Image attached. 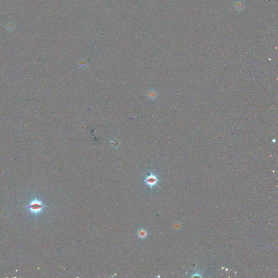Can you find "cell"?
<instances>
[{
	"label": "cell",
	"mask_w": 278,
	"mask_h": 278,
	"mask_svg": "<svg viewBox=\"0 0 278 278\" xmlns=\"http://www.w3.org/2000/svg\"><path fill=\"white\" fill-rule=\"evenodd\" d=\"M45 207V206L43 204V202L36 198L31 200L27 206L30 212L35 215L42 212Z\"/></svg>",
	"instance_id": "obj_1"
},
{
	"label": "cell",
	"mask_w": 278,
	"mask_h": 278,
	"mask_svg": "<svg viewBox=\"0 0 278 278\" xmlns=\"http://www.w3.org/2000/svg\"><path fill=\"white\" fill-rule=\"evenodd\" d=\"M159 178L158 176L154 173H150L146 176L145 179V184L149 187L152 188L154 186H157L159 183Z\"/></svg>",
	"instance_id": "obj_2"
},
{
	"label": "cell",
	"mask_w": 278,
	"mask_h": 278,
	"mask_svg": "<svg viewBox=\"0 0 278 278\" xmlns=\"http://www.w3.org/2000/svg\"><path fill=\"white\" fill-rule=\"evenodd\" d=\"M147 235L148 232L146 230L141 229L138 231V236L139 238H140L141 239H145V238H147Z\"/></svg>",
	"instance_id": "obj_3"
},
{
	"label": "cell",
	"mask_w": 278,
	"mask_h": 278,
	"mask_svg": "<svg viewBox=\"0 0 278 278\" xmlns=\"http://www.w3.org/2000/svg\"><path fill=\"white\" fill-rule=\"evenodd\" d=\"M202 273H201L200 271H196L195 272L192 274V276H191V277H192V278H195V277L202 278Z\"/></svg>",
	"instance_id": "obj_4"
}]
</instances>
